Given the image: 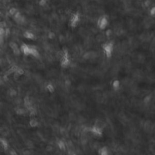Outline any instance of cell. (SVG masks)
Returning a JSON list of instances; mask_svg holds the SVG:
<instances>
[{
  "label": "cell",
  "instance_id": "6da1fadb",
  "mask_svg": "<svg viewBox=\"0 0 155 155\" xmlns=\"http://www.w3.org/2000/svg\"><path fill=\"white\" fill-rule=\"evenodd\" d=\"M102 49L106 58H111L113 55L114 50V43L111 41L106 42L104 44H103L102 46Z\"/></svg>",
  "mask_w": 155,
  "mask_h": 155
},
{
  "label": "cell",
  "instance_id": "7a4b0ae2",
  "mask_svg": "<svg viewBox=\"0 0 155 155\" xmlns=\"http://www.w3.org/2000/svg\"><path fill=\"white\" fill-rule=\"evenodd\" d=\"M60 62H61V67L63 68L68 67L70 64V56L67 50H64L62 51L61 53Z\"/></svg>",
  "mask_w": 155,
  "mask_h": 155
},
{
  "label": "cell",
  "instance_id": "3957f363",
  "mask_svg": "<svg viewBox=\"0 0 155 155\" xmlns=\"http://www.w3.org/2000/svg\"><path fill=\"white\" fill-rule=\"evenodd\" d=\"M109 21L108 18L105 15L100 16L97 21V27L100 30H103L108 27Z\"/></svg>",
  "mask_w": 155,
  "mask_h": 155
},
{
  "label": "cell",
  "instance_id": "277c9868",
  "mask_svg": "<svg viewBox=\"0 0 155 155\" xmlns=\"http://www.w3.org/2000/svg\"><path fill=\"white\" fill-rule=\"evenodd\" d=\"M81 21V15L79 12H75L71 16L69 20L70 26L72 28L76 27Z\"/></svg>",
  "mask_w": 155,
  "mask_h": 155
},
{
  "label": "cell",
  "instance_id": "5b68a950",
  "mask_svg": "<svg viewBox=\"0 0 155 155\" xmlns=\"http://www.w3.org/2000/svg\"><path fill=\"white\" fill-rule=\"evenodd\" d=\"M32 46H29L26 44H23L21 46L20 50L26 56L31 55Z\"/></svg>",
  "mask_w": 155,
  "mask_h": 155
},
{
  "label": "cell",
  "instance_id": "8992f818",
  "mask_svg": "<svg viewBox=\"0 0 155 155\" xmlns=\"http://www.w3.org/2000/svg\"><path fill=\"white\" fill-rule=\"evenodd\" d=\"M90 132L92 133V134L96 136H101L103 135V130L100 127L97 126V125H94L92 127L90 128Z\"/></svg>",
  "mask_w": 155,
  "mask_h": 155
},
{
  "label": "cell",
  "instance_id": "52a82bcc",
  "mask_svg": "<svg viewBox=\"0 0 155 155\" xmlns=\"http://www.w3.org/2000/svg\"><path fill=\"white\" fill-rule=\"evenodd\" d=\"M10 47H11L12 50H13V53L15 55H19L20 54L21 50H19L18 46L17 44L15 43H10Z\"/></svg>",
  "mask_w": 155,
  "mask_h": 155
},
{
  "label": "cell",
  "instance_id": "ba28073f",
  "mask_svg": "<svg viewBox=\"0 0 155 155\" xmlns=\"http://www.w3.org/2000/svg\"><path fill=\"white\" fill-rule=\"evenodd\" d=\"M13 18L15 19V21L17 23L22 24L24 22V18L23 16L21 15V13L19 12H18L17 13L14 15Z\"/></svg>",
  "mask_w": 155,
  "mask_h": 155
},
{
  "label": "cell",
  "instance_id": "9c48e42d",
  "mask_svg": "<svg viewBox=\"0 0 155 155\" xmlns=\"http://www.w3.org/2000/svg\"><path fill=\"white\" fill-rule=\"evenodd\" d=\"M0 144L5 151H7L9 149V143L4 138H0Z\"/></svg>",
  "mask_w": 155,
  "mask_h": 155
},
{
  "label": "cell",
  "instance_id": "30bf717a",
  "mask_svg": "<svg viewBox=\"0 0 155 155\" xmlns=\"http://www.w3.org/2000/svg\"><path fill=\"white\" fill-rule=\"evenodd\" d=\"M24 102L25 107H26V108H27V109L29 110L30 108H32V107H33L32 105L31 101H30V99H29V98L28 97V96H26V97L25 98L24 100Z\"/></svg>",
  "mask_w": 155,
  "mask_h": 155
},
{
  "label": "cell",
  "instance_id": "8fae6325",
  "mask_svg": "<svg viewBox=\"0 0 155 155\" xmlns=\"http://www.w3.org/2000/svg\"><path fill=\"white\" fill-rule=\"evenodd\" d=\"M24 37L29 40H35V35L33 33L29 31L25 32L24 33Z\"/></svg>",
  "mask_w": 155,
  "mask_h": 155
},
{
  "label": "cell",
  "instance_id": "7c38bea8",
  "mask_svg": "<svg viewBox=\"0 0 155 155\" xmlns=\"http://www.w3.org/2000/svg\"><path fill=\"white\" fill-rule=\"evenodd\" d=\"M99 155H110L109 151L107 147H103L99 150Z\"/></svg>",
  "mask_w": 155,
  "mask_h": 155
},
{
  "label": "cell",
  "instance_id": "4fadbf2b",
  "mask_svg": "<svg viewBox=\"0 0 155 155\" xmlns=\"http://www.w3.org/2000/svg\"><path fill=\"white\" fill-rule=\"evenodd\" d=\"M29 125H30L31 127H33V128L37 127L38 125H39V122H38V121L36 119L32 118L30 120V121H29Z\"/></svg>",
  "mask_w": 155,
  "mask_h": 155
},
{
  "label": "cell",
  "instance_id": "5bb4252c",
  "mask_svg": "<svg viewBox=\"0 0 155 155\" xmlns=\"http://www.w3.org/2000/svg\"><path fill=\"white\" fill-rule=\"evenodd\" d=\"M15 111H16V114H19V115H23L26 113V110L24 108H20V107H17L15 108Z\"/></svg>",
  "mask_w": 155,
  "mask_h": 155
},
{
  "label": "cell",
  "instance_id": "9a60e30c",
  "mask_svg": "<svg viewBox=\"0 0 155 155\" xmlns=\"http://www.w3.org/2000/svg\"><path fill=\"white\" fill-rule=\"evenodd\" d=\"M120 86V83L119 81L118 80H114L113 82V89H115V90H117L119 88Z\"/></svg>",
  "mask_w": 155,
  "mask_h": 155
},
{
  "label": "cell",
  "instance_id": "2e32d148",
  "mask_svg": "<svg viewBox=\"0 0 155 155\" xmlns=\"http://www.w3.org/2000/svg\"><path fill=\"white\" fill-rule=\"evenodd\" d=\"M47 89L50 92H51V93L53 92L54 90H55V89H54L53 86L52 84H49L47 85Z\"/></svg>",
  "mask_w": 155,
  "mask_h": 155
},
{
  "label": "cell",
  "instance_id": "e0dca14e",
  "mask_svg": "<svg viewBox=\"0 0 155 155\" xmlns=\"http://www.w3.org/2000/svg\"><path fill=\"white\" fill-rule=\"evenodd\" d=\"M18 12V11L16 9H15V8H12V9H11L10 10L9 13L11 15H12V16H14V15H15V14L17 13Z\"/></svg>",
  "mask_w": 155,
  "mask_h": 155
},
{
  "label": "cell",
  "instance_id": "ac0fdd59",
  "mask_svg": "<svg viewBox=\"0 0 155 155\" xmlns=\"http://www.w3.org/2000/svg\"><path fill=\"white\" fill-rule=\"evenodd\" d=\"M58 146H59V149H61V150H63V149H65V144H64V142L61 141H60L58 142Z\"/></svg>",
  "mask_w": 155,
  "mask_h": 155
},
{
  "label": "cell",
  "instance_id": "d6986e66",
  "mask_svg": "<svg viewBox=\"0 0 155 155\" xmlns=\"http://www.w3.org/2000/svg\"><path fill=\"white\" fill-rule=\"evenodd\" d=\"M10 95L11 96H15L16 95V90H15L14 89H11L10 90Z\"/></svg>",
  "mask_w": 155,
  "mask_h": 155
},
{
  "label": "cell",
  "instance_id": "ffe728a7",
  "mask_svg": "<svg viewBox=\"0 0 155 155\" xmlns=\"http://www.w3.org/2000/svg\"><path fill=\"white\" fill-rule=\"evenodd\" d=\"M150 15H152V16H155V7H152L150 10Z\"/></svg>",
  "mask_w": 155,
  "mask_h": 155
},
{
  "label": "cell",
  "instance_id": "44dd1931",
  "mask_svg": "<svg viewBox=\"0 0 155 155\" xmlns=\"http://www.w3.org/2000/svg\"><path fill=\"white\" fill-rule=\"evenodd\" d=\"M10 155H17V153H16V152H15V150H13V149H11L10 150Z\"/></svg>",
  "mask_w": 155,
  "mask_h": 155
},
{
  "label": "cell",
  "instance_id": "7402d4cb",
  "mask_svg": "<svg viewBox=\"0 0 155 155\" xmlns=\"http://www.w3.org/2000/svg\"><path fill=\"white\" fill-rule=\"evenodd\" d=\"M46 3V0H41L40 2V4L41 5H45Z\"/></svg>",
  "mask_w": 155,
  "mask_h": 155
}]
</instances>
